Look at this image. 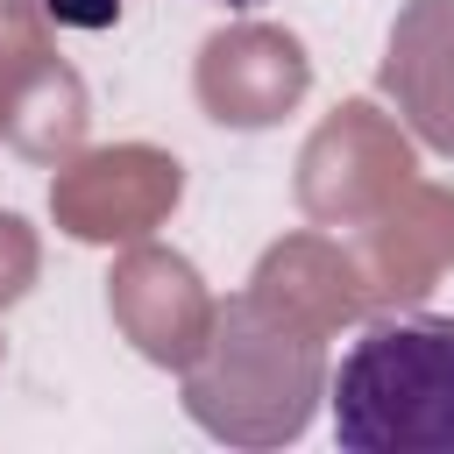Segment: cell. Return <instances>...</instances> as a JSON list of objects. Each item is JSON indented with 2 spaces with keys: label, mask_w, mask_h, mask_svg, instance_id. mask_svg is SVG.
Listing matches in <instances>:
<instances>
[{
  "label": "cell",
  "mask_w": 454,
  "mask_h": 454,
  "mask_svg": "<svg viewBox=\"0 0 454 454\" xmlns=\"http://www.w3.org/2000/svg\"><path fill=\"white\" fill-rule=\"evenodd\" d=\"M326 397L348 454H454V319H369L348 340Z\"/></svg>",
  "instance_id": "6da1fadb"
},
{
  "label": "cell",
  "mask_w": 454,
  "mask_h": 454,
  "mask_svg": "<svg viewBox=\"0 0 454 454\" xmlns=\"http://www.w3.org/2000/svg\"><path fill=\"white\" fill-rule=\"evenodd\" d=\"M227 7H255V0H227Z\"/></svg>",
  "instance_id": "3957f363"
},
{
  "label": "cell",
  "mask_w": 454,
  "mask_h": 454,
  "mask_svg": "<svg viewBox=\"0 0 454 454\" xmlns=\"http://www.w3.org/2000/svg\"><path fill=\"white\" fill-rule=\"evenodd\" d=\"M50 14L57 21H78V28H106L121 14V0H50Z\"/></svg>",
  "instance_id": "7a4b0ae2"
}]
</instances>
